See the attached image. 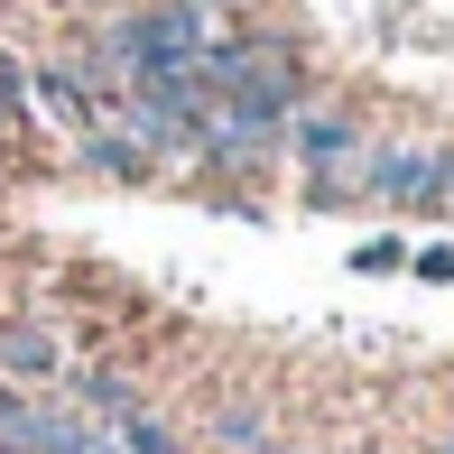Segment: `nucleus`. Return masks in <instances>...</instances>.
<instances>
[{
  "instance_id": "5",
  "label": "nucleus",
  "mask_w": 454,
  "mask_h": 454,
  "mask_svg": "<svg viewBox=\"0 0 454 454\" xmlns=\"http://www.w3.org/2000/svg\"><path fill=\"white\" fill-rule=\"evenodd\" d=\"M353 270H362V278H389V270H408V241H362V251H353Z\"/></svg>"
},
{
  "instance_id": "7",
  "label": "nucleus",
  "mask_w": 454,
  "mask_h": 454,
  "mask_svg": "<svg viewBox=\"0 0 454 454\" xmlns=\"http://www.w3.org/2000/svg\"><path fill=\"white\" fill-rule=\"evenodd\" d=\"M408 270H418V278H436V287H445V278H454V251H445V241H436V251H418V260H408Z\"/></svg>"
},
{
  "instance_id": "3",
  "label": "nucleus",
  "mask_w": 454,
  "mask_h": 454,
  "mask_svg": "<svg viewBox=\"0 0 454 454\" xmlns=\"http://www.w3.org/2000/svg\"><path fill=\"white\" fill-rule=\"evenodd\" d=\"M74 139H84V158H93V168H102V176H149V168H158V158H149V149H139V139H130V130H121V121H112V112H102V121H93V130H74Z\"/></svg>"
},
{
  "instance_id": "2",
  "label": "nucleus",
  "mask_w": 454,
  "mask_h": 454,
  "mask_svg": "<svg viewBox=\"0 0 454 454\" xmlns=\"http://www.w3.org/2000/svg\"><path fill=\"white\" fill-rule=\"evenodd\" d=\"M56 371H66V353L47 325H0V389H47Z\"/></svg>"
},
{
  "instance_id": "8",
  "label": "nucleus",
  "mask_w": 454,
  "mask_h": 454,
  "mask_svg": "<svg viewBox=\"0 0 454 454\" xmlns=\"http://www.w3.org/2000/svg\"><path fill=\"white\" fill-rule=\"evenodd\" d=\"M436 204H445V214H454V149H445V185H436Z\"/></svg>"
},
{
  "instance_id": "1",
  "label": "nucleus",
  "mask_w": 454,
  "mask_h": 454,
  "mask_svg": "<svg viewBox=\"0 0 454 454\" xmlns=\"http://www.w3.org/2000/svg\"><path fill=\"white\" fill-rule=\"evenodd\" d=\"M445 185V149H418V139H371L362 158V204H389V214H436Z\"/></svg>"
},
{
  "instance_id": "6",
  "label": "nucleus",
  "mask_w": 454,
  "mask_h": 454,
  "mask_svg": "<svg viewBox=\"0 0 454 454\" xmlns=\"http://www.w3.org/2000/svg\"><path fill=\"white\" fill-rule=\"evenodd\" d=\"M223 445H232V454H241V445H251V454H260V445H270V427H260V418H251V408H223Z\"/></svg>"
},
{
  "instance_id": "4",
  "label": "nucleus",
  "mask_w": 454,
  "mask_h": 454,
  "mask_svg": "<svg viewBox=\"0 0 454 454\" xmlns=\"http://www.w3.org/2000/svg\"><path fill=\"white\" fill-rule=\"evenodd\" d=\"M0 121H37V102H28V66H19L10 47H0Z\"/></svg>"
}]
</instances>
